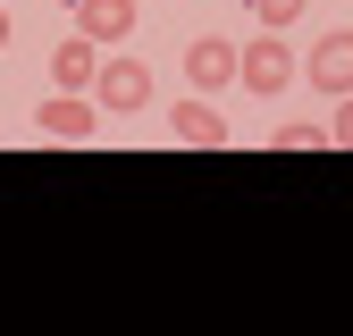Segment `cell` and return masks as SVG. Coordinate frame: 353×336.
Here are the masks:
<instances>
[{
	"label": "cell",
	"instance_id": "1",
	"mask_svg": "<svg viewBox=\"0 0 353 336\" xmlns=\"http://www.w3.org/2000/svg\"><path fill=\"white\" fill-rule=\"evenodd\" d=\"M294 76H303V59L286 51V34H252V42H244V93H252V101H278Z\"/></svg>",
	"mask_w": 353,
	"mask_h": 336
},
{
	"label": "cell",
	"instance_id": "2",
	"mask_svg": "<svg viewBox=\"0 0 353 336\" xmlns=\"http://www.w3.org/2000/svg\"><path fill=\"white\" fill-rule=\"evenodd\" d=\"M185 76H194V93H228V84H244V42H228V34L185 42Z\"/></svg>",
	"mask_w": 353,
	"mask_h": 336
},
{
	"label": "cell",
	"instance_id": "3",
	"mask_svg": "<svg viewBox=\"0 0 353 336\" xmlns=\"http://www.w3.org/2000/svg\"><path fill=\"white\" fill-rule=\"evenodd\" d=\"M34 126H42L51 143H93V135H101V101H93V93H51V101L34 109Z\"/></svg>",
	"mask_w": 353,
	"mask_h": 336
},
{
	"label": "cell",
	"instance_id": "4",
	"mask_svg": "<svg viewBox=\"0 0 353 336\" xmlns=\"http://www.w3.org/2000/svg\"><path fill=\"white\" fill-rule=\"evenodd\" d=\"M303 84L328 93V101H345L353 93V34H320L312 51H303Z\"/></svg>",
	"mask_w": 353,
	"mask_h": 336
},
{
	"label": "cell",
	"instance_id": "5",
	"mask_svg": "<svg viewBox=\"0 0 353 336\" xmlns=\"http://www.w3.org/2000/svg\"><path fill=\"white\" fill-rule=\"evenodd\" d=\"M93 101H101V109H118V118H126V109H143V101H152V67H143V59H126V51H118V59H101Z\"/></svg>",
	"mask_w": 353,
	"mask_h": 336
},
{
	"label": "cell",
	"instance_id": "6",
	"mask_svg": "<svg viewBox=\"0 0 353 336\" xmlns=\"http://www.w3.org/2000/svg\"><path fill=\"white\" fill-rule=\"evenodd\" d=\"M93 76H101V42H93V34H59L51 84H59V93H93Z\"/></svg>",
	"mask_w": 353,
	"mask_h": 336
},
{
	"label": "cell",
	"instance_id": "7",
	"mask_svg": "<svg viewBox=\"0 0 353 336\" xmlns=\"http://www.w3.org/2000/svg\"><path fill=\"white\" fill-rule=\"evenodd\" d=\"M168 135H176V143H194V151H219V143H236V126L219 118L210 93H202V101H176V109H168Z\"/></svg>",
	"mask_w": 353,
	"mask_h": 336
},
{
	"label": "cell",
	"instance_id": "8",
	"mask_svg": "<svg viewBox=\"0 0 353 336\" xmlns=\"http://www.w3.org/2000/svg\"><path fill=\"white\" fill-rule=\"evenodd\" d=\"M68 17H76V34H93V42H126L135 34V0H68Z\"/></svg>",
	"mask_w": 353,
	"mask_h": 336
},
{
	"label": "cell",
	"instance_id": "9",
	"mask_svg": "<svg viewBox=\"0 0 353 336\" xmlns=\"http://www.w3.org/2000/svg\"><path fill=\"white\" fill-rule=\"evenodd\" d=\"M303 9H312V0H252L261 34H286V25H303Z\"/></svg>",
	"mask_w": 353,
	"mask_h": 336
},
{
	"label": "cell",
	"instance_id": "10",
	"mask_svg": "<svg viewBox=\"0 0 353 336\" xmlns=\"http://www.w3.org/2000/svg\"><path fill=\"white\" fill-rule=\"evenodd\" d=\"M270 143H278V151H312V143H328V126H320V118H286Z\"/></svg>",
	"mask_w": 353,
	"mask_h": 336
},
{
	"label": "cell",
	"instance_id": "11",
	"mask_svg": "<svg viewBox=\"0 0 353 336\" xmlns=\"http://www.w3.org/2000/svg\"><path fill=\"white\" fill-rule=\"evenodd\" d=\"M328 143H345V151H353V93H345V101H336V118H328Z\"/></svg>",
	"mask_w": 353,
	"mask_h": 336
},
{
	"label": "cell",
	"instance_id": "12",
	"mask_svg": "<svg viewBox=\"0 0 353 336\" xmlns=\"http://www.w3.org/2000/svg\"><path fill=\"white\" fill-rule=\"evenodd\" d=\"M0 42H9V9H0Z\"/></svg>",
	"mask_w": 353,
	"mask_h": 336
}]
</instances>
